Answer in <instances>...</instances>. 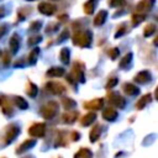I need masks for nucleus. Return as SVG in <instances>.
<instances>
[{"mask_svg":"<svg viewBox=\"0 0 158 158\" xmlns=\"http://www.w3.org/2000/svg\"><path fill=\"white\" fill-rule=\"evenodd\" d=\"M144 19H146V15H143V14H137V12H136V14L132 15V23H133V25H138V23L143 22Z\"/></svg>","mask_w":158,"mask_h":158,"instance_id":"nucleus-30","label":"nucleus"},{"mask_svg":"<svg viewBox=\"0 0 158 158\" xmlns=\"http://www.w3.org/2000/svg\"><path fill=\"white\" fill-rule=\"evenodd\" d=\"M68 37H69V31H68V30H64V31L62 32V36H60L58 40H59V41H64V40L68 38Z\"/></svg>","mask_w":158,"mask_h":158,"instance_id":"nucleus-40","label":"nucleus"},{"mask_svg":"<svg viewBox=\"0 0 158 158\" xmlns=\"http://www.w3.org/2000/svg\"><path fill=\"white\" fill-rule=\"evenodd\" d=\"M73 43L79 47H89L91 43V32L90 31H77L73 35Z\"/></svg>","mask_w":158,"mask_h":158,"instance_id":"nucleus-1","label":"nucleus"},{"mask_svg":"<svg viewBox=\"0 0 158 158\" xmlns=\"http://www.w3.org/2000/svg\"><path fill=\"white\" fill-rule=\"evenodd\" d=\"M118 54H120V49L118 48H111L109 51V56H110L111 59H116L118 57Z\"/></svg>","mask_w":158,"mask_h":158,"instance_id":"nucleus-34","label":"nucleus"},{"mask_svg":"<svg viewBox=\"0 0 158 158\" xmlns=\"http://www.w3.org/2000/svg\"><path fill=\"white\" fill-rule=\"evenodd\" d=\"M69 58H70V51L67 47L62 48L60 52H59V59H60V62L63 64H68L69 63Z\"/></svg>","mask_w":158,"mask_h":158,"instance_id":"nucleus-21","label":"nucleus"},{"mask_svg":"<svg viewBox=\"0 0 158 158\" xmlns=\"http://www.w3.org/2000/svg\"><path fill=\"white\" fill-rule=\"evenodd\" d=\"M104 106V100L102 99H93L88 102H85L84 107L89 110H100Z\"/></svg>","mask_w":158,"mask_h":158,"instance_id":"nucleus-12","label":"nucleus"},{"mask_svg":"<svg viewBox=\"0 0 158 158\" xmlns=\"http://www.w3.org/2000/svg\"><path fill=\"white\" fill-rule=\"evenodd\" d=\"M23 158H33L32 156H26V157H23Z\"/></svg>","mask_w":158,"mask_h":158,"instance_id":"nucleus-45","label":"nucleus"},{"mask_svg":"<svg viewBox=\"0 0 158 158\" xmlns=\"http://www.w3.org/2000/svg\"><path fill=\"white\" fill-rule=\"evenodd\" d=\"M58 28V26H56V23H51L48 27H47V32H49V31H56Z\"/></svg>","mask_w":158,"mask_h":158,"instance_id":"nucleus-42","label":"nucleus"},{"mask_svg":"<svg viewBox=\"0 0 158 158\" xmlns=\"http://www.w3.org/2000/svg\"><path fill=\"white\" fill-rule=\"evenodd\" d=\"M125 32H126V26H125V23H122V25L120 26V28H117L115 37H116V38H118V37L123 36V33H125Z\"/></svg>","mask_w":158,"mask_h":158,"instance_id":"nucleus-36","label":"nucleus"},{"mask_svg":"<svg viewBox=\"0 0 158 158\" xmlns=\"http://www.w3.org/2000/svg\"><path fill=\"white\" fill-rule=\"evenodd\" d=\"M107 100H109V104L116 106V107H120V109H123L125 107V99L118 94V93H109L107 94Z\"/></svg>","mask_w":158,"mask_h":158,"instance_id":"nucleus-5","label":"nucleus"},{"mask_svg":"<svg viewBox=\"0 0 158 158\" xmlns=\"http://www.w3.org/2000/svg\"><path fill=\"white\" fill-rule=\"evenodd\" d=\"M38 11L41 14H43V15L49 16V15H53L56 12V6L49 4V2H41L38 5Z\"/></svg>","mask_w":158,"mask_h":158,"instance_id":"nucleus-10","label":"nucleus"},{"mask_svg":"<svg viewBox=\"0 0 158 158\" xmlns=\"http://www.w3.org/2000/svg\"><path fill=\"white\" fill-rule=\"evenodd\" d=\"M7 31V26L6 25H0V37H2Z\"/></svg>","mask_w":158,"mask_h":158,"instance_id":"nucleus-41","label":"nucleus"},{"mask_svg":"<svg viewBox=\"0 0 158 158\" xmlns=\"http://www.w3.org/2000/svg\"><path fill=\"white\" fill-rule=\"evenodd\" d=\"M9 44H10L11 53H16L19 51V48H20V37L16 33L12 35L11 38H10V41H9Z\"/></svg>","mask_w":158,"mask_h":158,"instance_id":"nucleus-14","label":"nucleus"},{"mask_svg":"<svg viewBox=\"0 0 158 158\" xmlns=\"http://www.w3.org/2000/svg\"><path fill=\"white\" fill-rule=\"evenodd\" d=\"M156 4V0H141L138 4H137V6H136V10L138 11V14H146V12H148L152 7H153V5Z\"/></svg>","mask_w":158,"mask_h":158,"instance_id":"nucleus-8","label":"nucleus"},{"mask_svg":"<svg viewBox=\"0 0 158 158\" xmlns=\"http://www.w3.org/2000/svg\"><path fill=\"white\" fill-rule=\"evenodd\" d=\"M118 83V80H117V78H111V79H109L107 80V84H106V88H114L116 84Z\"/></svg>","mask_w":158,"mask_h":158,"instance_id":"nucleus-38","label":"nucleus"},{"mask_svg":"<svg viewBox=\"0 0 158 158\" xmlns=\"http://www.w3.org/2000/svg\"><path fill=\"white\" fill-rule=\"evenodd\" d=\"M0 107L5 115H11L12 114V106L10 102V99L6 95H0Z\"/></svg>","mask_w":158,"mask_h":158,"instance_id":"nucleus-9","label":"nucleus"},{"mask_svg":"<svg viewBox=\"0 0 158 158\" xmlns=\"http://www.w3.org/2000/svg\"><path fill=\"white\" fill-rule=\"evenodd\" d=\"M63 74H64V69L59 68V67H53V68L47 70V75L48 77H62Z\"/></svg>","mask_w":158,"mask_h":158,"instance_id":"nucleus-24","label":"nucleus"},{"mask_svg":"<svg viewBox=\"0 0 158 158\" xmlns=\"http://www.w3.org/2000/svg\"><path fill=\"white\" fill-rule=\"evenodd\" d=\"M41 40H42V37H41L40 35H32V36L28 38V44H37Z\"/></svg>","mask_w":158,"mask_h":158,"instance_id":"nucleus-33","label":"nucleus"},{"mask_svg":"<svg viewBox=\"0 0 158 158\" xmlns=\"http://www.w3.org/2000/svg\"><path fill=\"white\" fill-rule=\"evenodd\" d=\"M58 19H59V20H62V21H64V20L67 19V16H65V15H63V16H58Z\"/></svg>","mask_w":158,"mask_h":158,"instance_id":"nucleus-43","label":"nucleus"},{"mask_svg":"<svg viewBox=\"0 0 158 158\" xmlns=\"http://www.w3.org/2000/svg\"><path fill=\"white\" fill-rule=\"evenodd\" d=\"M14 102H15L16 106L20 107L21 110H26V109L28 107L27 101H26L23 98H21V96H14Z\"/></svg>","mask_w":158,"mask_h":158,"instance_id":"nucleus-25","label":"nucleus"},{"mask_svg":"<svg viewBox=\"0 0 158 158\" xmlns=\"http://www.w3.org/2000/svg\"><path fill=\"white\" fill-rule=\"evenodd\" d=\"M28 133L32 137H43L46 133V125L42 122H37L33 123L30 128H28Z\"/></svg>","mask_w":158,"mask_h":158,"instance_id":"nucleus-6","label":"nucleus"},{"mask_svg":"<svg viewBox=\"0 0 158 158\" xmlns=\"http://www.w3.org/2000/svg\"><path fill=\"white\" fill-rule=\"evenodd\" d=\"M123 91L127 94V95H137L139 93V89L138 86H136L135 84H131V83H126L123 85Z\"/></svg>","mask_w":158,"mask_h":158,"instance_id":"nucleus-18","label":"nucleus"},{"mask_svg":"<svg viewBox=\"0 0 158 158\" xmlns=\"http://www.w3.org/2000/svg\"><path fill=\"white\" fill-rule=\"evenodd\" d=\"M74 158H93V153L88 148H81L75 153Z\"/></svg>","mask_w":158,"mask_h":158,"instance_id":"nucleus-23","label":"nucleus"},{"mask_svg":"<svg viewBox=\"0 0 158 158\" xmlns=\"http://www.w3.org/2000/svg\"><path fill=\"white\" fill-rule=\"evenodd\" d=\"M2 14H4V9H0V17L2 16Z\"/></svg>","mask_w":158,"mask_h":158,"instance_id":"nucleus-44","label":"nucleus"},{"mask_svg":"<svg viewBox=\"0 0 158 158\" xmlns=\"http://www.w3.org/2000/svg\"><path fill=\"white\" fill-rule=\"evenodd\" d=\"M26 93H27V95L30 98H35L37 95V93H38V88L33 83H28L27 86H26Z\"/></svg>","mask_w":158,"mask_h":158,"instance_id":"nucleus-27","label":"nucleus"},{"mask_svg":"<svg viewBox=\"0 0 158 158\" xmlns=\"http://www.w3.org/2000/svg\"><path fill=\"white\" fill-rule=\"evenodd\" d=\"M131 59H132V53H127L120 62V68H126L130 63H131Z\"/></svg>","mask_w":158,"mask_h":158,"instance_id":"nucleus-31","label":"nucleus"},{"mask_svg":"<svg viewBox=\"0 0 158 158\" xmlns=\"http://www.w3.org/2000/svg\"><path fill=\"white\" fill-rule=\"evenodd\" d=\"M35 143H36L35 139H26V141H23V142L16 148V153H17V154H21V153L28 151L30 148H32V147L35 146Z\"/></svg>","mask_w":158,"mask_h":158,"instance_id":"nucleus-13","label":"nucleus"},{"mask_svg":"<svg viewBox=\"0 0 158 158\" xmlns=\"http://www.w3.org/2000/svg\"><path fill=\"white\" fill-rule=\"evenodd\" d=\"M58 109H59V105L58 102L56 101H48L47 104H44L41 109V114L44 118H52L56 116V114L58 112Z\"/></svg>","mask_w":158,"mask_h":158,"instance_id":"nucleus-3","label":"nucleus"},{"mask_svg":"<svg viewBox=\"0 0 158 158\" xmlns=\"http://www.w3.org/2000/svg\"><path fill=\"white\" fill-rule=\"evenodd\" d=\"M20 133V128L16 126V125H9L5 130H4V143L5 144H9L10 142H12Z\"/></svg>","mask_w":158,"mask_h":158,"instance_id":"nucleus-4","label":"nucleus"},{"mask_svg":"<svg viewBox=\"0 0 158 158\" xmlns=\"http://www.w3.org/2000/svg\"><path fill=\"white\" fill-rule=\"evenodd\" d=\"M78 116H79V114L77 111H68V112L63 114V117L62 118H63V122L64 123H73V122L77 121Z\"/></svg>","mask_w":158,"mask_h":158,"instance_id":"nucleus-16","label":"nucleus"},{"mask_svg":"<svg viewBox=\"0 0 158 158\" xmlns=\"http://www.w3.org/2000/svg\"><path fill=\"white\" fill-rule=\"evenodd\" d=\"M100 132H101V127H100L99 125L94 126L93 130H91L90 133H89V138H90V141H91V142H95L96 139H99V137H100Z\"/></svg>","mask_w":158,"mask_h":158,"instance_id":"nucleus-22","label":"nucleus"},{"mask_svg":"<svg viewBox=\"0 0 158 158\" xmlns=\"http://www.w3.org/2000/svg\"><path fill=\"white\" fill-rule=\"evenodd\" d=\"M41 28V21H33L30 25V30L31 31H38Z\"/></svg>","mask_w":158,"mask_h":158,"instance_id":"nucleus-37","label":"nucleus"},{"mask_svg":"<svg viewBox=\"0 0 158 158\" xmlns=\"http://www.w3.org/2000/svg\"><path fill=\"white\" fill-rule=\"evenodd\" d=\"M28 1H35V0H28Z\"/></svg>","mask_w":158,"mask_h":158,"instance_id":"nucleus-46","label":"nucleus"},{"mask_svg":"<svg viewBox=\"0 0 158 158\" xmlns=\"http://www.w3.org/2000/svg\"><path fill=\"white\" fill-rule=\"evenodd\" d=\"M40 54V48H33L28 54V64H35Z\"/></svg>","mask_w":158,"mask_h":158,"instance_id":"nucleus-28","label":"nucleus"},{"mask_svg":"<svg viewBox=\"0 0 158 158\" xmlns=\"http://www.w3.org/2000/svg\"><path fill=\"white\" fill-rule=\"evenodd\" d=\"M69 136H70V139H72V141H77V139H79V138H80V135H79L78 132H75V131L70 132V133H69Z\"/></svg>","mask_w":158,"mask_h":158,"instance_id":"nucleus-39","label":"nucleus"},{"mask_svg":"<svg viewBox=\"0 0 158 158\" xmlns=\"http://www.w3.org/2000/svg\"><path fill=\"white\" fill-rule=\"evenodd\" d=\"M109 4H110V6H112V7H118V6L125 5V0H110Z\"/></svg>","mask_w":158,"mask_h":158,"instance_id":"nucleus-35","label":"nucleus"},{"mask_svg":"<svg viewBox=\"0 0 158 158\" xmlns=\"http://www.w3.org/2000/svg\"><path fill=\"white\" fill-rule=\"evenodd\" d=\"M102 117L106 120V121H115L117 118V112L116 110H114L112 107H106L104 111H102Z\"/></svg>","mask_w":158,"mask_h":158,"instance_id":"nucleus-15","label":"nucleus"},{"mask_svg":"<svg viewBox=\"0 0 158 158\" xmlns=\"http://www.w3.org/2000/svg\"><path fill=\"white\" fill-rule=\"evenodd\" d=\"M95 120H96V114H95V112H88V114L84 115V117L81 118L80 122H81L83 126H89V125H91Z\"/></svg>","mask_w":158,"mask_h":158,"instance_id":"nucleus-19","label":"nucleus"},{"mask_svg":"<svg viewBox=\"0 0 158 158\" xmlns=\"http://www.w3.org/2000/svg\"><path fill=\"white\" fill-rule=\"evenodd\" d=\"M151 78H152V77H151V73H149L148 70H142V72L137 73V75H135L133 80H135L136 83H138V84H144V83L149 81Z\"/></svg>","mask_w":158,"mask_h":158,"instance_id":"nucleus-11","label":"nucleus"},{"mask_svg":"<svg viewBox=\"0 0 158 158\" xmlns=\"http://www.w3.org/2000/svg\"><path fill=\"white\" fill-rule=\"evenodd\" d=\"M62 104H63V106L68 110H70V109H73L74 106H75V101L73 100V99H69V98H64V99H62Z\"/></svg>","mask_w":158,"mask_h":158,"instance_id":"nucleus-32","label":"nucleus"},{"mask_svg":"<svg viewBox=\"0 0 158 158\" xmlns=\"http://www.w3.org/2000/svg\"><path fill=\"white\" fill-rule=\"evenodd\" d=\"M95 2H96V0H88L84 4V12L88 15H91L95 10Z\"/></svg>","mask_w":158,"mask_h":158,"instance_id":"nucleus-26","label":"nucleus"},{"mask_svg":"<svg viewBox=\"0 0 158 158\" xmlns=\"http://www.w3.org/2000/svg\"><path fill=\"white\" fill-rule=\"evenodd\" d=\"M151 100H152L151 94H146V95H143V96L137 101V104H136V109L142 110V109H143L148 102H151Z\"/></svg>","mask_w":158,"mask_h":158,"instance_id":"nucleus-20","label":"nucleus"},{"mask_svg":"<svg viewBox=\"0 0 158 158\" xmlns=\"http://www.w3.org/2000/svg\"><path fill=\"white\" fill-rule=\"evenodd\" d=\"M67 80L75 84L78 81H84V65L81 63H75L73 67V70L69 73V75L67 77Z\"/></svg>","mask_w":158,"mask_h":158,"instance_id":"nucleus-2","label":"nucleus"},{"mask_svg":"<svg viewBox=\"0 0 158 158\" xmlns=\"http://www.w3.org/2000/svg\"><path fill=\"white\" fill-rule=\"evenodd\" d=\"M46 89H47L51 94H53V95H62V94H64V91H65L64 85L60 84V83H57V81H48V83L46 84Z\"/></svg>","mask_w":158,"mask_h":158,"instance_id":"nucleus-7","label":"nucleus"},{"mask_svg":"<svg viewBox=\"0 0 158 158\" xmlns=\"http://www.w3.org/2000/svg\"><path fill=\"white\" fill-rule=\"evenodd\" d=\"M156 30H157V27H156L154 23H148V25L144 27V30H143V36H144V37H151V36L156 32Z\"/></svg>","mask_w":158,"mask_h":158,"instance_id":"nucleus-29","label":"nucleus"},{"mask_svg":"<svg viewBox=\"0 0 158 158\" xmlns=\"http://www.w3.org/2000/svg\"><path fill=\"white\" fill-rule=\"evenodd\" d=\"M106 17H107V12H106L105 10L99 11L98 15H96L95 19H94V25H95V26H101V25H104V22L106 21Z\"/></svg>","mask_w":158,"mask_h":158,"instance_id":"nucleus-17","label":"nucleus"}]
</instances>
